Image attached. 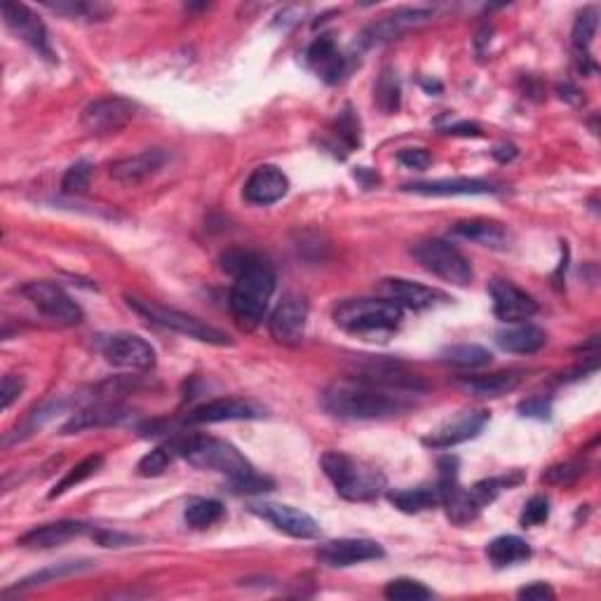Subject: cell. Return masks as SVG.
I'll return each mask as SVG.
<instances>
[{"mask_svg":"<svg viewBox=\"0 0 601 601\" xmlns=\"http://www.w3.org/2000/svg\"><path fill=\"white\" fill-rule=\"evenodd\" d=\"M101 465H104V458H101V456H87L85 461H80L76 465V468H71L69 472H66V477L62 479V482H59L52 489L50 498H57V496L66 494V491H69V489H76V486L83 484L85 479H90L92 475H97Z\"/></svg>","mask_w":601,"mask_h":601,"instance_id":"35","label":"cell"},{"mask_svg":"<svg viewBox=\"0 0 601 601\" xmlns=\"http://www.w3.org/2000/svg\"><path fill=\"white\" fill-rule=\"evenodd\" d=\"M3 19L10 26V31L24 40L26 45L33 47L40 57H45L47 62H57L54 57L50 36H47L45 24L40 22V17L31 8H26L22 3H3Z\"/></svg>","mask_w":601,"mask_h":601,"instance_id":"12","label":"cell"},{"mask_svg":"<svg viewBox=\"0 0 601 601\" xmlns=\"http://www.w3.org/2000/svg\"><path fill=\"white\" fill-rule=\"evenodd\" d=\"M545 341H548V336L536 324H517V327L503 329V332L496 334L498 348L515 355L538 353L545 346Z\"/></svg>","mask_w":601,"mask_h":601,"instance_id":"27","label":"cell"},{"mask_svg":"<svg viewBox=\"0 0 601 601\" xmlns=\"http://www.w3.org/2000/svg\"><path fill=\"white\" fill-rule=\"evenodd\" d=\"M90 184H92V165L90 162L80 160L66 170L62 179V191L66 195H85L90 191Z\"/></svg>","mask_w":601,"mask_h":601,"instance_id":"40","label":"cell"},{"mask_svg":"<svg viewBox=\"0 0 601 601\" xmlns=\"http://www.w3.org/2000/svg\"><path fill=\"white\" fill-rule=\"evenodd\" d=\"M432 12L430 8H400L395 10L393 15L383 17L381 22H376L374 26H369L367 31H364V45H378V43H388V40H393L397 36H402V33H407L409 29H416V26H421L425 22H430Z\"/></svg>","mask_w":601,"mask_h":601,"instance_id":"19","label":"cell"},{"mask_svg":"<svg viewBox=\"0 0 601 601\" xmlns=\"http://www.w3.org/2000/svg\"><path fill=\"white\" fill-rule=\"evenodd\" d=\"M585 468L580 463H559L552 465V468L545 472L543 479L548 484H557V486H571L573 482H578L583 477Z\"/></svg>","mask_w":601,"mask_h":601,"instance_id":"43","label":"cell"},{"mask_svg":"<svg viewBox=\"0 0 601 601\" xmlns=\"http://www.w3.org/2000/svg\"><path fill=\"white\" fill-rule=\"evenodd\" d=\"M491 301H494V313L498 320L517 324L531 320L538 313V301L524 289L512 285L510 280H494L489 287Z\"/></svg>","mask_w":601,"mask_h":601,"instance_id":"16","label":"cell"},{"mask_svg":"<svg viewBox=\"0 0 601 601\" xmlns=\"http://www.w3.org/2000/svg\"><path fill=\"white\" fill-rule=\"evenodd\" d=\"M374 101L383 113H388V116L400 108V101H402L400 80H397V76L390 69L383 71L381 78H378L376 90H374Z\"/></svg>","mask_w":601,"mask_h":601,"instance_id":"34","label":"cell"},{"mask_svg":"<svg viewBox=\"0 0 601 601\" xmlns=\"http://www.w3.org/2000/svg\"><path fill=\"white\" fill-rule=\"evenodd\" d=\"M454 233L470 242H477V245L489 247V249H508L510 247L508 228H505L503 224H498V221H489V219L458 221V224L454 226Z\"/></svg>","mask_w":601,"mask_h":601,"instance_id":"26","label":"cell"},{"mask_svg":"<svg viewBox=\"0 0 601 601\" xmlns=\"http://www.w3.org/2000/svg\"><path fill=\"white\" fill-rule=\"evenodd\" d=\"M322 470L334 484L336 494L353 503L376 501L386 489V477L369 463L353 458L343 451H327L322 456Z\"/></svg>","mask_w":601,"mask_h":601,"instance_id":"4","label":"cell"},{"mask_svg":"<svg viewBox=\"0 0 601 601\" xmlns=\"http://www.w3.org/2000/svg\"><path fill=\"white\" fill-rule=\"evenodd\" d=\"M137 106L125 97H101L83 108L80 123L90 134L106 137V134H116L125 130L132 123Z\"/></svg>","mask_w":601,"mask_h":601,"instance_id":"10","label":"cell"},{"mask_svg":"<svg viewBox=\"0 0 601 601\" xmlns=\"http://www.w3.org/2000/svg\"><path fill=\"white\" fill-rule=\"evenodd\" d=\"M378 292L386 296L388 301L397 303L400 308H411V310H428L449 301V296L440 292V289L425 287L421 282H411L404 278L381 280Z\"/></svg>","mask_w":601,"mask_h":601,"instance_id":"17","label":"cell"},{"mask_svg":"<svg viewBox=\"0 0 601 601\" xmlns=\"http://www.w3.org/2000/svg\"><path fill=\"white\" fill-rule=\"evenodd\" d=\"M388 501L404 515H418V512L442 505V496L437 486H416V489L390 491Z\"/></svg>","mask_w":601,"mask_h":601,"instance_id":"28","label":"cell"},{"mask_svg":"<svg viewBox=\"0 0 601 601\" xmlns=\"http://www.w3.org/2000/svg\"><path fill=\"white\" fill-rule=\"evenodd\" d=\"M263 414H266V411H263L259 404L249 400H240V397H219V400L195 407L191 414L186 416V423L205 425L224 421H252V418H261Z\"/></svg>","mask_w":601,"mask_h":601,"instance_id":"18","label":"cell"},{"mask_svg":"<svg viewBox=\"0 0 601 601\" xmlns=\"http://www.w3.org/2000/svg\"><path fill=\"white\" fill-rule=\"evenodd\" d=\"M254 515H259L261 519H266L268 524H273L275 529L287 533V536L299 538V540H313L320 536V524L315 522L308 512H303L299 508H292V505H282V503H256L252 505Z\"/></svg>","mask_w":601,"mask_h":601,"instance_id":"13","label":"cell"},{"mask_svg":"<svg viewBox=\"0 0 601 601\" xmlns=\"http://www.w3.org/2000/svg\"><path fill=\"white\" fill-rule=\"evenodd\" d=\"M287 191H289V179L285 177V172L273 165H261L249 174L242 195H245V200L252 202V205L266 207L285 198Z\"/></svg>","mask_w":601,"mask_h":601,"instance_id":"20","label":"cell"},{"mask_svg":"<svg viewBox=\"0 0 601 601\" xmlns=\"http://www.w3.org/2000/svg\"><path fill=\"white\" fill-rule=\"evenodd\" d=\"M177 451L193 468L219 472L231 479V486L240 494H261V491L273 489V482L268 477L256 475L252 463L231 442L219 440V437L193 435L188 440H181Z\"/></svg>","mask_w":601,"mask_h":601,"instance_id":"2","label":"cell"},{"mask_svg":"<svg viewBox=\"0 0 601 601\" xmlns=\"http://www.w3.org/2000/svg\"><path fill=\"white\" fill-rule=\"evenodd\" d=\"M522 482V475H512V477H489L482 479V482H477L470 489V494L475 496V501L479 503V508H486V505H491L496 501L498 496L503 494L505 489H510V486H515Z\"/></svg>","mask_w":601,"mask_h":601,"instance_id":"36","label":"cell"},{"mask_svg":"<svg viewBox=\"0 0 601 601\" xmlns=\"http://www.w3.org/2000/svg\"><path fill=\"white\" fill-rule=\"evenodd\" d=\"M22 294L40 310V313L50 317L52 322L66 324V327H73V324L83 322L85 317L83 308H80L62 287L54 285V282H47V280L29 282V285L22 287Z\"/></svg>","mask_w":601,"mask_h":601,"instance_id":"9","label":"cell"},{"mask_svg":"<svg viewBox=\"0 0 601 601\" xmlns=\"http://www.w3.org/2000/svg\"><path fill=\"white\" fill-rule=\"evenodd\" d=\"M550 517V501L545 496H533L529 503L524 505L522 517H519V524L524 526H540L548 522Z\"/></svg>","mask_w":601,"mask_h":601,"instance_id":"42","label":"cell"},{"mask_svg":"<svg viewBox=\"0 0 601 601\" xmlns=\"http://www.w3.org/2000/svg\"><path fill=\"white\" fill-rule=\"evenodd\" d=\"M127 306L160 329H170V332L188 336V339L200 343H209V346H233L231 336L221 332V329L212 327V324H205L193 315L179 313V310H172V308L155 306V303L137 299V296H127Z\"/></svg>","mask_w":601,"mask_h":601,"instance_id":"6","label":"cell"},{"mask_svg":"<svg viewBox=\"0 0 601 601\" xmlns=\"http://www.w3.org/2000/svg\"><path fill=\"white\" fill-rule=\"evenodd\" d=\"M167 155L160 148H151V151L137 153L132 158L116 160L111 165V177L123 186H139L146 179H151L165 167Z\"/></svg>","mask_w":601,"mask_h":601,"instance_id":"22","label":"cell"},{"mask_svg":"<svg viewBox=\"0 0 601 601\" xmlns=\"http://www.w3.org/2000/svg\"><path fill=\"white\" fill-rule=\"evenodd\" d=\"M94 540H97L99 545H104V548H125V545L134 543L132 536H125V533L108 531V529L94 531Z\"/></svg>","mask_w":601,"mask_h":601,"instance_id":"48","label":"cell"},{"mask_svg":"<svg viewBox=\"0 0 601 601\" xmlns=\"http://www.w3.org/2000/svg\"><path fill=\"white\" fill-rule=\"evenodd\" d=\"M224 268L233 275L231 313L245 332H252L266 315L275 292V273L252 252H228Z\"/></svg>","mask_w":601,"mask_h":601,"instance_id":"1","label":"cell"},{"mask_svg":"<svg viewBox=\"0 0 601 601\" xmlns=\"http://www.w3.org/2000/svg\"><path fill=\"white\" fill-rule=\"evenodd\" d=\"M386 557V550L376 543V540L367 538H341L332 540L317 552V559L322 564L332 566V569H346V566H355L362 562H374V559Z\"/></svg>","mask_w":601,"mask_h":601,"instance_id":"15","label":"cell"},{"mask_svg":"<svg viewBox=\"0 0 601 601\" xmlns=\"http://www.w3.org/2000/svg\"><path fill=\"white\" fill-rule=\"evenodd\" d=\"M334 137L339 139V141H343V144H346V148H357V146L362 144L360 120H357L353 116V111H350V108H346V111L339 113V118H336Z\"/></svg>","mask_w":601,"mask_h":601,"instance_id":"41","label":"cell"},{"mask_svg":"<svg viewBox=\"0 0 601 601\" xmlns=\"http://www.w3.org/2000/svg\"><path fill=\"white\" fill-rule=\"evenodd\" d=\"M489 421H491V414L486 409L461 411V414L440 425L435 432H430V435L423 440V444L432 449L456 447V444H463L472 440V437H477Z\"/></svg>","mask_w":601,"mask_h":601,"instance_id":"14","label":"cell"},{"mask_svg":"<svg viewBox=\"0 0 601 601\" xmlns=\"http://www.w3.org/2000/svg\"><path fill=\"white\" fill-rule=\"evenodd\" d=\"M444 362L449 364H456V367H484V364L491 362V353L482 346H451L442 353Z\"/></svg>","mask_w":601,"mask_h":601,"instance_id":"37","label":"cell"},{"mask_svg":"<svg viewBox=\"0 0 601 601\" xmlns=\"http://www.w3.org/2000/svg\"><path fill=\"white\" fill-rule=\"evenodd\" d=\"M383 594L393 601H421V599H430L432 590H428L423 583H418V580L397 578V580H390Z\"/></svg>","mask_w":601,"mask_h":601,"instance_id":"39","label":"cell"},{"mask_svg":"<svg viewBox=\"0 0 601 601\" xmlns=\"http://www.w3.org/2000/svg\"><path fill=\"white\" fill-rule=\"evenodd\" d=\"M24 393V378L8 374L3 378V386H0V407L10 409L12 402L19 400V395Z\"/></svg>","mask_w":601,"mask_h":601,"instance_id":"45","label":"cell"},{"mask_svg":"<svg viewBox=\"0 0 601 601\" xmlns=\"http://www.w3.org/2000/svg\"><path fill=\"white\" fill-rule=\"evenodd\" d=\"M87 531H90V524L73 522V519H62V522L43 524V526H36V529L26 531L24 536L17 540V545L31 550H50L85 536Z\"/></svg>","mask_w":601,"mask_h":601,"instance_id":"21","label":"cell"},{"mask_svg":"<svg viewBox=\"0 0 601 601\" xmlns=\"http://www.w3.org/2000/svg\"><path fill=\"white\" fill-rule=\"evenodd\" d=\"M599 26V15L594 8H585L580 12L576 24H573V50H576L580 62L590 59V45L594 36H597Z\"/></svg>","mask_w":601,"mask_h":601,"instance_id":"32","label":"cell"},{"mask_svg":"<svg viewBox=\"0 0 601 601\" xmlns=\"http://www.w3.org/2000/svg\"><path fill=\"white\" fill-rule=\"evenodd\" d=\"M45 8H50L52 12H59V15H66L71 19H99L108 12L104 5L83 3V0H57V3H50V0H47Z\"/></svg>","mask_w":601,"mask_h":601,"instance_id":"38","label":"cell"},{"mask_svg":"<svg viewBox=\"0 0 601 601\" xmlns=\"http://www.w3.org/2000/svg\"><path fill=\"white\" fill-rule=\"evenodd\" d=\"M322 404L329 414L348 421H381L407 414L411 402L400 390L371 386L364 381H336L324 390Z\"/></svg>","mask_w":601,"mask_h":601,"instance_id":"3","label":"cell"},{"mask_svg":"<svg viewBox=\"0 0 601 601\" xmlns=\"http://www.w3.org/2000/svg\"><path fill=\"white\" fill-rule=\"evenodd\" d=\"M519 411H522V416L540 418V421H545V418H550L552 404H550V400H545V397H531V400L519 404Z\"/></svg>","mask_w":601,"mask_h":601,"instance_id":"47","label":"cell"},{"mask_svg":"<svg viewBox=\"0 0 601 601\" xmlns=\"http://www.w3.org/2000/svg\"><path fill=\"white\" fill-rule=\"evenodd\" d=\"M458 383L475 395L501 397L512 393V390L522 383V376L512 374V371H498V374H489V376H465Z\"/></svg>","mask_w":601,"mask_h":601,"instance_id":"29","label":"cell"},{"mask_svg":"<svg viewBox=\"0 0 601 601\" xmlns=\"http://www.w3.org/2000/svg\"><path fill=\"white\" fill-rule=\"evenodd\" d=\"M170 451L167 449H153L151 454H146L141 458L137 470L141 477H160L162 472L167 470V465H170Z\"/></svg>","mask_w":601,"mask_h":601,"instance_id":"44","label":"cell"},{"mask_svg":"<svg viewBox=\"0 0 601 601\" xmlns=\"http://www.w3.org/2000/svg\"><path fill=\"white\" fill-rule=\"evenodd\" d=\"M90 566H92L90 562H66V564L50 566V569L38 571V573H33V576L24 578L22 583H17L15 587H12V590L5 592V597H8V594H12V592H22V590H31V587H36V585H45V583H50V580H59V578L73 576V573H80V571L90 569Z\"/></svg>","mask_w":601,"mask_h":601,"instance_id":"33","label":"cell"},{"mask_svg":"<svg viewBox=\"0 0 601 601\" xmlns=\"http://www.w3.org/2000/svg\"><path fill=\"white\" fill-rule=\"evenodd\" d=\"M404 191L418 195H432V198H454V195H496L498 188L484 179H437V181H416L407 184Z\"/></svg>","mask_w":601,"mask_h":601,"instance_id":"23","label":"cell"},{"mask_svg":"<svg viewBox=\"0 0 601 601\" xmlns=\"http://www.w3.org/2000/svg\"><path fill=\"white\" fill-rule=\"evenodd\" d=\"M132 416V411L120 404H92V407L80 409L78 414L69 418V423L62 428V435H76V432L92 430V428H108V425H120Z\"/></svg>","mask_w":601,"mask_h":601,"instance_id":"24","label":"cell"},{"mask_svg":"<svg viewBox=\"0 0 601 601\" xmlns=\"http://www.w3.org/2000/svg\"><path fill=\"white\" fill-rule=\"evenodd\" d=\"M519 599H529V601H545V599H555V590L545 583H533L526 585L517 592Z\"/></svg>","mask_w":601,"mask_h":601,"instance_id":"49","label":"cell"},{"mask_svg":"<svg viewBox=\"0 0 601 601\" xmlns=\"http://www.w3.org/2000/svg\"><path fill=\"white\" fill-rule=\"evenodd\" d=\"M486 557H489V562L498 566V569H505V566L526 562V559L531 557V548L524 538L501 536L491 540L489 548H486Z\"/></svg>","mask_w":601,"mask_h":601,"instance_id":"30","label":"cell"},{"mask_svg":"<svg viewBox=\"0 0 601 601\" xmlns=\"http://www.w3.org/2000/svg\"><path fill=\"white\" fill-rule=\"evenodd\" d=\"M447 134H463V137H479V127L477 125H470V123H461V125L449 127Z\"/></svg>","mask_w":601,"mask_h":601,"instance_id":"50","label":"cell"},{"mask_svg":"<svg viewBox=\"0 0 601 601\" xmlns=\"http://www.w3.org/2000/svg\"><path fill=\"white\" fill-rule=\"evenodd\" d=\"M334 324L353 336H388L397 332L404 310L388 299H346L334 308Z\"/></svg>","mask_w":601,"mask_h":601,"instance_id":"5","label":"cell"},{"mask_svg":"<svg viewBox=\"0 0 601 601\" xmlns=\"http://www.w3.org/2000/svg\"><path fill=\"white\" fill-rule=\"evenodd\" d=\"M414 259L444 282L468 287L472 282V266L465 256L447 240H421L411 247Z\"/></svg>","mask_w":601,"mask_h":601,"instance_id":"7","label":"cell"},{"mask_svg":"<svg viewBox=\"0 0 601 601\" xmlns=\"http://www.w3.org/2000/svg\"><path fill=\"white\" fill-rule=\"evenodd\" d=\"M97 348L108 364L120 369L146 371L155 367V348L139 334H108L99 336Z\"/></svg>","mask_w":601,"mask_h":601,"instance_id":"8","label":"cell"},{"mask_svg":"<svg viewBox=\"0 0 601 601\" xmlns=\"http://www.w3.org/2000/svg\"><path fill=\"white\" fill-rule=\"evenodd\" d=\"M517 155V148L515 146H498L496 151H494V158L498 160V162H508V160H512Z\"/></svg>","mask_w":601,"mask_h":601,"instance_id":"51","label":"cell"},{"mask_svg":"<svg viewBox=\"0 0 601 601\" xmlns=\"http://www.w3.org/2000/svg\"><path fill=\"white\" fill-rule=\"evenodd\" d=\"M308 66L320 76L324 83L334 85L339 83L346 73V57L339 52L332 36H320L313 45L308 47Z\"/></svg>","mask_w":601,"mask_h":601,"instance_id":"25","label":"cell"},{"mask_svg":"<svg viewBox=\"0 0 601 601\" xmlns=\"http://www.w3.org/2000/svg\"><path fill=\"white\" fill-rule=\"evenodd\" d=\"M270 336L287 348H299L306 339L308 303L301 294H285L270 315Z\"/></svg>","mask_w":601,"mask_h":601,"instance_id":"11","label":"cell"},{"mask_svg":"<svg viewBox=\"0 0 601 601\" xmlns=\"http://www.w3.org/2000/svg\"><path fill=\"white\" fill-rule=\"evenodd\" d=\"M224 512V503L214 501V498H193V501H188L186 505L184 519L193 529H207V526L219 522V519L224 517Z\"/></svg>","mask_w":601,"mask_h":601,"instance_id":"31","label":"cell"},{"mask_svg":"<svg viewBox=\"0 0 601 601\" xmlns=\"http://www.w3.org/2000/svg\"><path fill=\"white\" fill-rule=\"evenodd\" d=\"M397 160H400L404 167H409V170L421 172L430 165V153L425 151V148H404V151L397 155Z\"/></svg>","mask_w":601,"mask_h":601,"instance_id":"46","label":"cell"}]
</instances>
